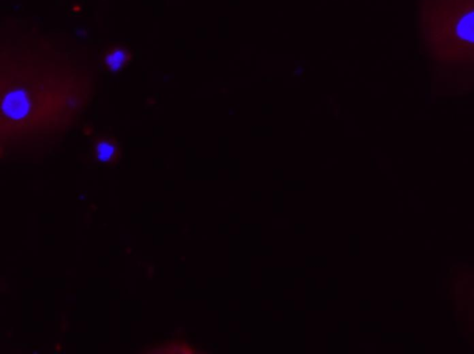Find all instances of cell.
<instances>
[{
	"instance_id": "cell-1",
	"label": "cell",
	"mask_w": 474,
	"mask_h": 354,
	"mask_svg": "<svg viewBox=\"0 0 474 354\" xmlns=\"http://www.w3.org/2000/svg\"><path fill=\"white\" fill-rule=\"evenodd\" d=\"M424 55L446 71H474V0H420Z\"/></svg>"
},
{
	"instance_id": "cell-3",
	"label": "cell",
	"mask_w": 474,
	"mask_h": 354,
	"mask_svg": "<svg viewBox=\"0 0 474 354\" xmlns=\"http://www.w3.org/2000/svg\"><path fill=\"white\" fill-rule=\"evenodd\" d=\"M93 151L96 159L104 164L115 165L121 159V146L114 139H97L93 144Z\"/></svg>"
},
{
	"instance_id": "cell-4",
	"label": "cell",
	"mask_w": 474,
	"mask_h": 354,
	"mask_svg": "<svg viewBox=\"0 0 474 354\" xmlns=\"http://www.w3.org/2000/svg\"><path fill=\"white\" fill-rule=\"evenodd\" d=\"M81 9H82L81 7L78 5L73 6V8H72V10H75V11H80V10H81Z\"/></svg>"
},
{
	"instance_id": "cell-2",
	"label": "cell",
	"mask_w": 474,
	"mask_h": 354,
	"mask_svg": "<svg viewBox=\"0 0 474 354\" xmlns=\"http://www.w3.org/2000/svg\"><path fill=\"white\" fill-rule=\"evenodd\" d=\"M131 57V51L126 46L112 45L101 54L100 63L106 71L117 72L128 66Z\"/></svg>"
}]
</instances>
